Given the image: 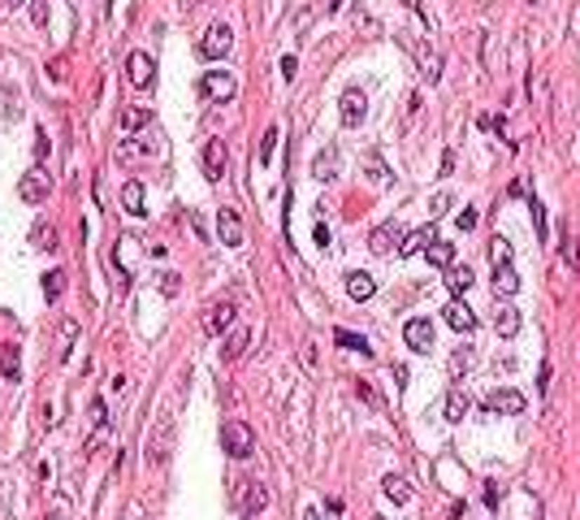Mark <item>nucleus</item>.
<instances>
[{
  "label": "nucleus",
  "mask_w": 580,
  "mask_h": 520,
  "mask_svg": "<svg viewBox=\"0 0 580 520\" xmlns=\"http://www.w3.org/2000/svg\"><path fill=\"white\" fill-rule=\"evenodd\" d=\"M346 295H351L356 304H368L372 295H377V282H372L368 274H360V269H356V274H346Z\"/></svg>",
  "instance_id": "21"
},
{
  "label": "nucleus",
  "mask_w": 580,
  "mask_h": 520,
  "mask_svg": "<svg viewBox=\"0 0 580 520\" xmlns=\"http://www.w3.org/2000/svg\"><path fill=\"white\" fill-rule=\"evenodd\" d=\"M412 57H416V65H420V74H424L429 83H438V79H442V57L433 53V44L416 39V44H412Z\"/></svg>",
  "instance_id": "11"
},
{
  "label": "nucleus",
  "mask_w": 580,
  "mask_h": 520,
  "mask_svg": "<svg viewBox=\"0 0 580 520\" xmlns=\"http://www.w3.org/2000/svg\"><path fill=\"white\" fill-rule=\"evenodd\" d=\"M74 342H79V321H74V316H65L61 326H57V352H53V360H57V364H65V360H69Z\"/></svg>",
  "instance_id": "17"
},
{
  "label": "nucleus",
  "mask_w": 580,
  "mask_h": 520,
  "mask_svg": "<svg viewBox=\"0 0 580 520\" xmlns=\"http://www.w3.org/2000/svg\"><path fill=\"white\" fill-rule=\"evenodd\" d=\"M429 243H433V230H429V226H416V230H407V234H403V243H398V256H416V252H424Z\"/></svg>",
  "instance_id": "24"
},
{
  "label": "nucleus",
  "mask_w": 580,
  "mask_h": 520,
  "mask_svg": "<svg viewBox=\"0 0 580 520\" xmlns=\"http://www.w3.org/2000/svg\"><path fill=\"white\" fill-rule=\"evenodd\" d=\"M126 74H130V87H135V91H152V83H156V61H152V53L135 48V53L126 57Z\"/></svg>",
  "instance_id": "7"
},
{
  "label": "nucleus",
  "mask_w": 580,
  "mask_h": 520,
  "mask_svg": "<svg viewBox=\"0 0 580 520\" xmlns=\"http://www.w3.org/2000/svg\"><path fill=\"white\" fill-rule=\"evenodd\" d=\"M53 520H65V507H57V512H53Z\"/></svg>",
  "instance_id": "51"
},
{
  "label": "nucleus",
  "mask_w": 580,
  "mask_h": 520,
  "mask_svg": "<svg viewBox=\"0 0 580 520\" xmlns=\"http://www.w3.org/2000/svg\"><path fill=\"white\" fill-rule=\"evenodd\" d=\"M382 490H386V499L398 503V507H403V503H412V481H407V477H398V473H386V477H382Z\"/></svg>",
  "instance_id": "22"
},
{
  "label": "nucleus",
  "mask_w": 580,
  "mask_h": 520,
  "mask_svg": "<svg viewBox=\"0 0 580 520\" xmlns=\"http://www.w3.org/2000/svg\"><path fill=\"white\" fill-rule=\"evenodd\" d=\"M403 338H407L412 352H433V321H424V316H412L407 326H403Z\"/></svg>",
  "instance_id": "10"
},
{
  "label": "nucleus",
  "mask_w": 580,
  "mask_h": 520,
  "mask_svg": "<svg viewBox=\"0 0 580 520\" xmlns=\"http://www.w3.org/2000/svg\"><path fill=\"white\" fill-rule=\"evenodd\" d=\"M403 5H407V9H412L416 18H424V22H433V18H429V13H424V5H420V0H403Z\"/></svg>",
  "instance_id": "48"
},
{
  "label": "nucleus",
  "mask_w": 580,
  "mask_h": 520,
  "mask_svg": "<svg viewBox=\"0 0 580 520\" xmlns=\"http://www.w3.org/2000/svg\"><path fill=\"white\" fill-rule=\"evenodd\" d=\"M442 321L450 330H459V334H468V330H476V312L464 304V300H450L446 308H442Z\"/></svg>",
  "instance_id": "12"
},
{
  "label": "nucleus",
  "mask_w": 580,
  "mask_h": 520,
  "mask_svg": "<svg viewBox=\"0 0 580 520\" xmlns=\"http://www.w3.org/2000/svg\"><path fill=\"white\" fill-rule=\"evenodd\" d=\"M450 204H455V200H450V195L442 191V195H433V200H429V213H433V217H442V213H450Z\"/></svg>",
  "instance_id": "40"
},
{
  "label": "nucleus",
  "mask_w": 580,
  "mask_h": 520,
  "mask_svg": "<svg viewBox=\"0 0 580 520\" xmlns=\"http://www.w3.org/2000/svg\"><path fill=\"white\" fill-rule=\"evenodd\" d=\"M334 342H338V347H346V352H360V356H372V347H368V338H360V334H351V330H334Z\"/></svg>",
  "instance_id": "32"
},
{
  "label": "nucleus",
  "mask_w": 580,
  "mask_h": 520,
  "mask_svg": "<svg viewBox=\"0 0 580 520\" xmlns=\"http://www.w3.org/2000/svg\"><path fill=\"white\" fill-rule=\"evenodd\" d=\"M494 330H498V334H502V338H511V334H515V330H520V312H515V308H511V304H502V308H498V312H494Z\"/></svg>",
  "instance_id": "29"
},
{
  "label": "nucleus",
  "mask_w": 580,
  "mask_h": 520,
  "mask_svg": "<svg viewBox=\"0 0 580 520\" xmlns=\"http://www.w3.org/2000/svg\"><path fill=\"white\" fill-rule=\"evenodd\" d=\"M264 507H269V490L260 481H251V477H238L234 481V512L243 520H251V516H260Z\"/></svg>",
  "instance_id": "2"
},
{
  "label": "nucleus",
  "mask_w": 580,
  "mask_h": 520,
  "mask_svg": "<svg viewBox=\"0 0 580 520\" xmlns=\"http://www.w3.org/2000/svg\"><path fill=\"white\" fill-rule=\"evenodd\" d=\"M230 330H234V304L221 300V304H213V312H208V334H230Z\"/></svg>",
  "instance_id": "20"
},
{
  "label": "nucleus",
  "mask_w": 580,
  "mask_h": 520,
  "mask_svg": "<svg viewBox=\"0 0 580 520\" xmlns=\"http://www.w3.org/2000/svg\"><path fill=\"white\" fill-rule=\"evenodd\" d=\"M104 438H109V425H100V429L91 434V442L83 447V455H95V451H100V442H104Z\"/></svg>",
  "instance_id": "41"
},
{
  "label": "nucleus",
  "mask_w": 580,
  "mask_h": 520,
  "mask_svg": "<svg viewBox=\"0 0 580 520\" xmlns=\"http://www.w3.org/2000/svg\"><path fill=\"white\" fill-rule=\"evenodd\" d=\"M312 239H316V247H330V226H325V221H316V230H312Z\"/></svg>",
  "instance_id": "45"
},
{
  "label": "nucleus",
  "mask_w": 580,
  "mask_h": 520,
  "mask_svg": "<svg viewBox=\"0 0 580 520\" xmlns=\"http://www.w3.org/2000/svg\"><path fill=\"white\" fill-rule=\"evenodd\" d=\"M199 95H204V100H234V95H238V79H234V74L230 69H208L204 74V79H199Z\"/></svg>",
  "instance_id": "5"
},
{
  "label": "nucleus",
  "mask_w": 580,
  "mask_h": 520,
  "mask_svg": "<svg viewBox=\"0 0 580 520\" xmlns=\"http://www.w3.org/2000/svg\"><path fill=\"white\" fill-rule=\"evenodd\" d=\"M247 347H251V326H234L230 334H225V342H221V360H225V364L243 360Z\"/></svg>",
  "instance_id": "13"
},
{
  "label": "nucleus",
  "mask_w": 580,
  "mask_h": 520,
  "mask_svg": "<svg viewBox=\"0 0 580 520\" xmlns=\"http://www.w3.org/2000/svg\"><path fill=\"white\" fill-rule=\"evenodd\" d=\"M31 243L53 252V247H57V230H53V221H35V226H31Z\"/></svg>",
  "instance_id": "33"
},
{
  "label": "nucleus",
  "mask_w": 580,
  "mask_h": 520,
  "mask_svg": "<svg viewBox=\"0 0 580 520\" xmlns=\"http://www.w3.org/2000/svg\"><path fill=\"white\" fill-rule=\"evenodd\" d=\"M195 5H204V0H182V9H195Z\"/></svg>",
  "instance_id": "50"
},
{
  "label": "nucleus",
  "mask_w": 580,
  "mask_h": 520,
  "mask_svg": "<svg viewBox=\"0 0 580 520\" xmlns=\"http://www.w3.org/2000/svg\"><path fill=\"white\" fill-rule=\"evenodd\" d=\"M221 451L230 460H247L251 451H256V434H251L243 420H225L221 425Z\"/></svg>",
  "instance_id": "3"
},
{
  "label": "nucleus",
  "mask_w": 580,
  "mask_h": 520,
  "mask_svg": "<svg viewBox=\"0 0 580 520\" xmlns=\"http://www.w3.org/2000/svg\"><path fill=\"white\" fill-rule=\"evenodd\" d=\"M48 195H53V173H48V165H31V169L18 178V200L31 204V208H39Z\"/></svg>",
  "instance_id": "1"
},
{
  "label": "nucleus",
  "mask_w": 580,
  "mask_h": 520,
  "mask_svg": "<svg viewBox=\"0 0 580 520\" xmlns=\"http://www.w3.org/2000/svg\"><path fill=\"white\" fill-rule=\"evenodd\" d=\"M169 451H173V416H161L152 438H147V468L169 464Z\"/></svg>",
  "instance_id": "6"
},
{
  "label": "nucleus",
  "mask_w": 580,
  "mask_h": 520,
  "mask_svg": "<svg viewBox=\"0 0 580 520\" xmlns=\"http://www.w3.org/2000/svg\"><path fill=\"white\" fill-rule=\"evenodd\" d=\"M490 260H494V269L511 265V243L502 239V234H494V239H490Z\"/></svg>",
  "instance_id": "34"
},
{
  "label": "nucleus",
  "mask_w": 580,
  "mask_h": 520,
  "mask_svg": "<svg viewBox=\"0 0 580 520\" xmlns=\"http://www.w3.org/2000/svg\"><path fill=\"white\" fill-rule=\"evenodd\" d=\"M356 390H360V399H364L368 408H382V399H377V390H372V386H364V382H360Z\"/></svg>",
  "instance_id": "43"
},
{
  "label": "nucleus",
  "mask_w": 580,
  "mask_h": 520,
  "mask_svg": "<svg viewBox=\"0 0 580 520\" xmlns=\"http://www.w3.org/2000/svg\"><path fill=\"white\" fill-rule=\"evenodd\" d=\"M199 169H204V178H208V182H221V178H225V169H230V147H225L221 139H208V143H204V152H199Z\"/></svg>",
  "instance_id": "8"
},
{
  "label": "nucleus",
  "mask_w": 580,
  "mask_h": 520,
  "mask_svg": "<svg viewBox=\"0 0 580 520\" xmlns=\"http://www.w3.org/2000/svg\"><path fill=\"white\" fill-rule=\"evenodd\" d=\"M91 420H95V429L109 425V420H104V399H91Z\"/></svg>",
  "instance_id": "44"
},
{
  "label": "nucleus",
  "mask_w": 580,
  "mask_h": 520,
  "mask_svg": "<svg viewBox=\"0 0 580 520\" xmlns=\"http://www.w3.org/2000/svg\"><path fill=\"white\" fill-rule=\"evenodd\" d=\"M507 195H511V200H528V182H524V178H515Z\"/></svg>",
  "instance_id": "46"
},
{
  "label": "nucleus",
  "mask_w": 580,
  "mask_h": 520,
  "mask_svg": "<svg viewBox=\"0 0 580 520\" xmlns=\"http://www.w3.org/2000/svg\"><path fill=\"white\" fill-rule=\"evenodd\" d=\"M338 113H342V126H360V121L368 117V95L364 87H346L338 95Z\"/></svg>",
  "instance_id": "9"
},
{
  "label": "nucleus",
  "mask_w": 580,
  "mask_h": 520,
  "mask_svg": "<svg viewBox=\"0 0 580 520\" xmlns=\"http://www.w3.org/2000/svg\"><path fill=\"white\" fill-rule=\"evenodd\" d=\"M39 286H43V295H48V300H57V295L65 291V269H48Z\"/></svg>",
  "instance_id": "35"
},
{
  "label": "nucleus",
  "mask_w": 580,
  "mask_h": 520,
  "mask_svg": "<svg viewBox=\"0 0 580 520\" xmlns=\"http://www.w3.org/2000/svg\"><path fill=\"white\" fill-rule=\"evenodd\" d=\"M476 221H481V213H476V208H464V213H459V230H476Z\"/></svg>",
  "instance_id": "42"
},
{
  "label": "nucleus",
  "mask_w": 580,
  "mask_h": 520,
  "mask_svg": "<svg viewBox=\"0 0 580 520\" xmlns=\"http://www.w3.org/2000/svg\"><path fill=\"white\" fill-rule=\"evenodd\" d=\"M338 169H342V161H338V147H325V152L312 161V173H316L321 182H334V178H338Z\"/></svg>",
  "instance_id": "23"
},
{
  "label": "nucleus",
  "mask_w": 580,
  "mask_h": 520,
  "mask_svg": "<svg viewBox=\"0 0 580 520\" xmlns=\"http://www.w3.org/2000/svg\"><path fill=\"white\" fill-rule=\"evenodd\" d=\"M533 221H537V226H533L537 239L546 243V239H550V226H546V208H541V200H533Z\"/></svg>",
  "instance_id": "39"
},
{
  "label": "nucleus",
  "mask_w": 580,
  "mask_h": 520,
  "mask_svg": "<svg viewBox=\"0 0 580 520\" xmlns=\"http://www.w3.org/2000/svg\"><path fill=\"white\" fill-rule=\"evenodd\" d=\"M520 291V274L511 265H502V269H494V295L498 300H511V295Z\"/></svg>",
  "instance_id": "26"
},
{
  "label": "nucleus",
  "mask_w": 580,
  "mask_h": 520,
  "mask_svg": "<svg viewBox=\"0 0 580 520\" xmlns=\"http://www.w3.org/2000/svg\"><path fill=\"white\" fill-rule=\"evenodd\" d=\"M472 282H476V278H472V269H468V265H455V269H446V291L455 295V300H459V295H468V291H472Z\"/></svg>",
  "instance_id": "27"
},
{
  "label": "nucleus",
  "mask_w": 580,
  "mask_h": 520,
  "mask_svg": "<svg viewBox=\"0 0 580 520\" xmlns=\"http://www.w3.org/2000/svg\"><path fill=\"white\" fill-rule=\"evenodd\" d=\"M0 373H5L9 382L22 378V356H18V347H9V342H0Z\"/></svg>",
  "instance_id": "28"
},
{
  "label": "nucleus",
  "mask_w": 580,
  "mask_h": 520,
  "mask_svg": "<svg viewBox=\"0 0 580 520\" xmlns=\"http://www.w3.org/2000/svg\"><path fill=\"white\" fill-rule=\"evenodd\" d=\"M442 416H446V420H464V416H468V394H464V390H450L446 404H442Z\"/></svg>",
  "instance_id": "30"
},
{
  "label": "nucleus",
  "mask_w": 580,
  "mask_h": 520,
  "mask_svg": "<svg viewBox=\"0 0 580 520\" xmlns=\"http://www.w3.org/2000/svg\"><path fill=\"white\" fill-rule=\"evenodd\" d=\"M217 234H221L225 247H238V243H243V221H238L234 208H217Z\"/></svg>",
  "instance_id": "14"
},
{
  "label": "nucleus",
  "mask_w": 580,
  "mask_h": 520,
  "mask_svg": "<svg viewBox=\"0 0 580 520\" xmlns=\"http://www.w3.org/2000/svg\"><path fill=\"white\" fill-rule=\"evenodd\" d=\"M485 507H498V486H494V481L485 486Z\"/></svg>",
  "instance_id": "49"
},
{
  "label": "nucleus",
  "mask_w": 580,
  "mask_h": 520,
  "mask_svg": "<svg viewBox=\"0 0 580 520\" xmlns=\"http://www.w3.org/2000/svg\"><path fill=\"white\" fill-rule=\"evenodd\" d=\"M424 256H429V265H433V269H442V274H446V269H455V247L442 243V239L429 243V247H424Z\"/></svg>",
  "instance_id": "25"
},
{
  "label": "nucleus",
  "mask_w": 580,
  "mask_h": 520,
  "mask_svg": "<svg viewBox=\"0 0 580 520\" xmlns=\"http://www.w3.org/2000/svg\"><path fill=\"white\" fill-rule=\"evenodd\" d=\"M273 147H277V126H269V131H264V139H260V152H256V161H260V165H269V161H273Z\"/></svg>",
  "instance_id": "38"
},
{
  "label": "nucleus",
  "mask_w": 580,
  "mask_h": 520,
  "mask_svg": "<svg viewBox=\"0 0 580 520\" xmlns=\"http://www.w3.org/2000/svg\"><path fill=\"white\" fill-rule=\"evenodd\" d=\"M490 412H502V416H520L524 412V394L520 390H494L490 399H485Z\"/></svg>",
  "instance_id": "16"
},
{
  "label": "nucleus",
  "mask_w": 580,
  "mask_h": 520,
  "mask_svg": "<svg viewBox=\"0 0 580 520\" xmlns=\"http://www.w3.org/2000/svg\"><path fill=\"white\" fill-rule=\"evenodd\" d=\"M398 243H403V226H398V221H386V226H377L372 239H368L372 252H398Z\"/></svg>",
  "instance_id": "15"
},
{
  "label": "nucleus",
  "mask_w": 580,
  "mask_h": 520,
  "mask_svg": "<svg viewBox=\"0 0 580 520\" xmlns=\"http://www.w3.org/2000/svg\"><path fill=\"white\" fill-rule=\"evenodd\" d=\"M295 74H299V61L286 53V57H282V79H295Z\"/></svg>",
  "instance_id": "47"
},
{
  "label": "nucleus",
  "mask_w": 580,
  "mask_h": 520,
  "mask_svg": "<svg viewBox=\"0 0 580 520\" xmlns=\"http://www.w3.org/2000/svg\"><path fill=\"white\" fill-rule=\"evenodd\" d=\"M230 48H234L230 22H213V27L204 31V39H199V57H204V61H221V57H230Z\"/></svg>",
  "instance_id": "4"
},
{
  "label": "nucleus",
  "mask_w": 580,
  "mask_h": 520,
  "mask_svg": "<svg viewBox=\"0 0 580 520\" xmlns=\"http://www.w3.org/2000/svg\"><path fill=\"white\" fill-rule=\"evenodd\" d=\"M468 373H472V352H468V347H459V352L450 356V378L459 382V378H468Z\"/></svg>",
  "instance_id": "36"
},
{
  "label": "nucleus",
  "mask_w": 580,
  "mask_h": 520,
  "mask_svg": "<svg viewBox=\"0 0 580 520\" xmlns=\"http://www.w3.org/2000/svg\"><path fill=\"white\" fill-rule=\"evenodd\" d=\"M143 156H147V147H143V143H130V139L117 143V161H121V165H135V161H143Z\"/></svg>",
  "instance_id": "37"
},
{
  "label": "nucleus",
  "mask_w": 580,
  "mask_h": 520,
  "mask_svg": "<svg viewBox=\"0 0 580 520\" xmlns=\"http://www.w3.org/2000/svg\"><path fill=\"white\" fill-rule=\"evenodd\" d=\"M147 121H152V113H147V109H121V131H126V135H139Z\"/></svg>",
  "instance_id": "31"
},
{
  "label": "nucleus",
  "mask_w": 580,
  "mask_h": 520,
  "mask_svg": "<svg viewBox=\"0 0 580 520\" xmlns=\"http://www.w3.org/2000/svg\"><path fill=\"white\" fill-rule=\"evenodd\" d=\"M143 191H147V187H143L139 178H130V182L121 187V208L130 213V217H143V213H147V195H143Z\"/></svg>",
  "instance_id": "19"
},
{
  "label": "nucleus",
  "mask_w": 580,
  "mask_h": 520,
  "mask_svg": "<svg viewBox=\"0 0 580 520\" xmlns=\"http://www.w3.org/2000/svg\"><path fill=\"white\" fill-rule=\"evenodd\" d=\"M364 178H368L372 187L386 191V187H394V169H390L382 156H377V152H368V156H364Z\"/></svg>",
  "instance_id": "18"
}]
</instances>
